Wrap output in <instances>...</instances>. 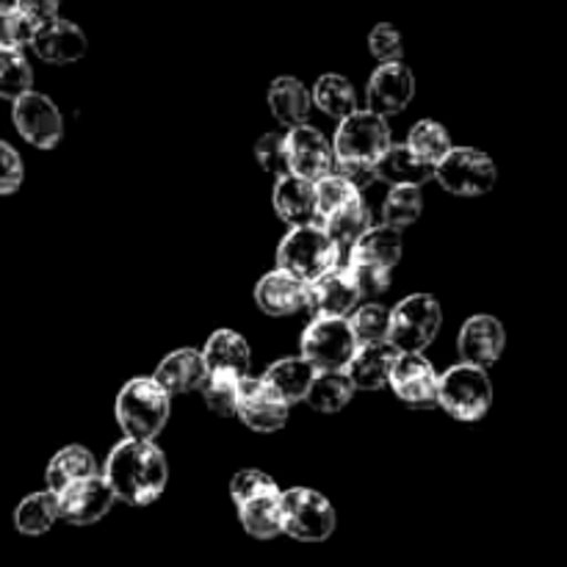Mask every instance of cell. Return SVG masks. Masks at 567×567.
Wrapping results in <instances>:
<instances>
[{"mask_svg":"<svg viewBox=\"0 0 567 567\" xmlns=\"http://www.w3.org/2000/svg\"><path fill=\"white\" fill-rule=\"evenodd\" d=\"M360 302V291L354 286L349 269L341 264L308 282V310L316 316H349Z\"/></svg>","mask_w":567,"mask_h":567,"instance_id":"18","label":"cell"},{"mask_svg":"<svg viewBox=\"0 0 567 567\" xmlns=\"http://www.w3.org/2000/svg\"><path fill=\"white\" fill-rule=\"evenodd\" d=\"M313 377H316V369L308 363V360L286 358L271 363L260 380H264V385L269 388L271 393H277L282 402L293 404V402H302L310 382H313Z\"/></svg>","mask_w":567,"mask_h":567,"instance_id":"27","label":"cell"},{"mask_svg":"<svg viewBox=\"0 0 567 567\" xmlns=\"http://www.w3.org/2000/svg\"><path fill=\"white\" fill-rule=\"evenodd\" d=\"M59 6H61V0H17L14 9L20 11V14L25 17L33 28H37V25H42V22L59 17Z\"/></svg>","mask_w":567,"mask_h":567,"instance_id":"47","label":"cell"},{"mask_svg":"<svg viewBox=\"0 0 567 567\" xmlns=\"http://www.w3.org/2000/svg\"><path fill=\"white\" fill-rule=\"evenodd\" d=\"M377 181L391 183V186H424L435 177V166L421 161L408 144H388L380 158L374 161Z\"/></svg>","mask_w":567,"mask_h":567,"instance_id":"21","label":"cell"},{"mask_svg":"<svg viewBox=\"0 0 567 567\" xmlns=\"http://www.w3.org/2000/svg\"><path fill=\"white\" fill-rule=\"evenodd\" d=\"M369 48L371 53H374V59H380L382 64H388V61H402V37H399V31L393 25H388V22H382V25H377L374 31H371L369 37Z\"/></svg>","mask_w":567,"mask_h":567,"instance_id":"44","label":"cell"},{"mask_svg":"<svg viewBox=\"0 0 567 567\" xmlns=\"http://www.w3.org/2000/svg\"><path fill=\"white\" fill-rule=\"evenodd\" d=\"M288 172L316 183L319 177L330 175L336 166V150L330 138L310 125H293L286 133Z\"/></svg>","mask_w":567,"mask_h":567,"instance_id":"12","label":"cell"},{"mask_svg":"<svg viewBox=\"0 0 567 567\" xmlns=\"http://www.w3.org/2000/svg\"><path fill=\"white\" fill-rule=\"evenodd\" d=\"M341 127L336 133V158L347 161H369L374 164L382 155V150L391 144V127H388V116L374 114V111L354 109L352 114L343 116Z\"/></svg>","mask_w":567,"mask_h":567,"instance_id":"9","label":"cell"},{"mask_svg":"<svg viewBox=\"0 0 567 567\" xmlns=\"http://www.w3.org/2000/svg\"><path fill=\"white\" fill-rule=\"evenodd\" d=\"M275 210L282 221L291 227L313 225L316 216V194L313 183L299 175H282L275 183Z\"/></svg>","mask_w":567,"mask_h":567,"instance_id":"24","label":"cell"},{"mask_svg":"<svg viewBox=\"0 0 567 567\" xmlns=\"http://www.w3.org/2000/svg\"><path fill=\"white\" fill-rule=\"evenodd\" d=\"M28 44L48 64H75L86 55V33L75 22L61 20V17H53V20L33 28V37Z\"/></svg>","mask_w":567,"mask_h":567,"instance_id":"15","label":"cell"},{"mask_svg":"<svg viewBox=\"0 0 567 567\" xmlns=\"http://www.w3.org/2000/svg\"><path fill=\"white\" fill-rule=\"evenodd\" d=\"M55 504H59V520L72 526H92L111 513L116 498L109 482L100 474H92L55 493Z\"/></svg>","mask_w":567,"mask_h":567,"instance_id":"11","label":"cell"},{"mask_svg":"<svg viewBox=\"0 0 567 567\" xmlns=\"http://www.w3.org/2000/svg\"><path fill=\"white\" fill-rule=\"evenodd\" d=\"M271 491H277V482L271 480L269 474H264V471H255V468L238 471V474L230 480L233 504H241L247 502V498L260 496V493H271Z\"/></svg>","mask_w":567,"mask_h":567,"instance_id":"42","label":"cell"},{"mask_svg":"<svg viewBox=\"0 0 567 567\" xmlns=\"http://www.w3.org/2000/svg\"><path fill=\"white\" fill-rule=\"evenodd\" d=\"M33 37V25L11 6V9H0V48L6 50H22Z\"/></svg>","mask_w":567,"mask_h":567,"instance_id":"41","label":"cell"},{"mask_svg":"<svg viewBox=\"0 0 567 567\" xmlns=\"http://www.w3.org/2000/svg\"><path fill=\"white\" fill-rule=\"evenodd\" d=\"M103 480L109 482L116 502L131 507L155 504L169 482V465L153 441H122L105 460Z\"/></svg>","mask_w":567,"mask_h":567,"instance_id":"1","label":"cell"},{"mask_svg":"<svg viewBox=\"0 0 567 567\" xmlns=\"http://www.w3.org/2000/svg\"><path fill=\"white\" fill-rule=\"evenodd\" d=\"M402 233L391 225L369 227L349 252V264H369V266H382V269H393V266L402 260Z\"/></svg>","mask_w":567,"mask_h":567,"instance_id":"25","label":"cell"},{"mask_svg":"<svg viewBox=\"0 0 567 567\" xmlns=\"http://www.w3.org/2000/svg\"><path fill=\"white\" fill-rule=\"evenodd\" d=\"M22 177H25V166H22L17 150L11 144L0 142V197L14 194L22 186Z\"/></svg>","mask_w":567,"mask_h":567,"instance_id":"45","label":"cell"},{"mask_svg":"<svg viewBox=\"0 0 567 567\" xmlns=\"http://www.w3.org/2000/svg\"><path fill=\"white\" fill-rule=\"evenodd\" d=\"M269 105L277 122L293 127L308 122L313 100H310V92L305 89L302 81H297V78H277L269 89Z\"/></svg>","mask_w":567,"mask_h":567,"instance_id":"28","label":"cell"},{"mask_svg":"<svg viewBox=\"0 0 567 567\" xmlns=\"http://www.w3.org/2000/svg\"><path fill=\"white\" fill-rule=\"evenodd\" d=\"M443 313L441 305L430 293H413V297L402 299L396 308L391 310L388 319V341L399 349V352H424L435 336L441 332Z\"/></svg>","mask_w":567,"mask_h":567,"instance_id":"6","label":"cell"},{"mask_svg":"<svg viewBox=\"0 0 567 567\" xmlns=\"http://www.w3.org/2000/svg\"><path fill=\"white\" fill-rule=\"evenodd\" d=\"M282 491L260 493V496L247 498V502L236 504L238 520H241L244 532L255 540H275L282 535V507H280Z\"/></svg>","mask_w":567,"mask_h":567,"instance_id":"26","label":"cell"},{"mask_svg":"<svg viewBox=\"0 0 567 567\" xmlns=\"http://www.w3.org/2000/svg\"><path fill=\"white\" fill-rule=\"evenodd\" d=\"M313 105L319 111H324L332 120H343V116L352 114L358 109V94H354V86L343 75H321L316 81L313 94H310Z\"/></svg>","mask_w":567,"mask_h":567,"instance_id":"33","label":"cell"},{"mask_svg":"<svg viewBox=\"0 0 567 567\" xmlns=\"http://www.w3.org/2000/svg\"><path fill=\"white\" fill-rule=\"evenodd\" d=\"M349 275H352L354 286H358L360 299L363 297H380L391 288V269H382V266H369V264H347Z\"/></svg>","mask_w":567,"mask_h":567,"instance_id":"43","label":"cell"},{"mask_svg":"<svg viewBox=\"0 0 567 567\" xmlns=\"http://www.w3.org/2000/svg\"><path fill=\"white\" fill-rule=\"evenodd\" d=\"M415 97V78L402 61H388L374 70L365 86V100H369V111L380 116L402 114Z\"/></svg>","mask_w":567,"mask_h":567,"instance_id":"13","label":"cell"},{"mask_svg":"<svg viewBox=\"0 0 567 567\" xmlns=\"http://www.w3.org/2000/svg\"><path fill=\"white\" fill-rule=\"evenodd\" d=\"M358 349L347 316H316L302 332V358L316 371H343Z\"/></svg>","mask_w":567,"mask_h":567,"instance_id":"7","label":"cell"},{"mask_svg":"<svg viewBox=\"0 0 567 567\" xmlns=\"http://www.w3.org/2000/svg\"><path fill=\"white\" fill-rule=\"evenodd\" d=\"M437 404L457 421L485 419L493 404L491 377L480 365H452L437 377Z\"/></svg>","mask_w":567,"mask_h":567,"instance_id":"4","label":"cell"},{"mask_svg":"<svg viewBox=\"0 0 567 567\" xmlns=\"http://www.w3.org/2000/svg\"><path fill=\"white\" fill-rule=\"evenodd\" d=\"M321 227H324L327 236L338 244L341 255L347 252V249L371 227V210L369 205H365L363 194H358V197L349 199L347 205H341V208L332 210L330 216H324V219H321Z\"/></svg>","mask_w":567,"mask_h":567,"instance_id":"29","label":"cell"},{"mask_svg":"<svg viewBox=\"0 0 567 567\" xmlns=\"http://www.w3.org/2000/svg\"><path fill=\"white\" fill-rule=\"evenodd\" d=\"M332 172H336L338 177H343V181H347L352 188H358V192H363L365 186H371V183L377 181L374 164H369V161L336 158V166H332Z\"/></svg>","mask_w":567,"mask_h":567,"instance_id":"46","label":"cell"},{"mask_svg":"<svg viewBox=\"0 0 567 567\" xmlns=\"http://www.w3.org/2000/svg\"><path fill=\"white\" fill-rule=\"evenodd\" d=\"M399 358V349L391 341L358 343L352 360L347 363V377L360 391H380L388 385L393 363Z\"/></svg>","mask_w":567,"mask_h":567,"instance_id":"19","label":"cell"},{"mask_svg":"<svg viewBox=\"0 0 567 567\" xmlns=\"http://www.w3.org/2000/svg\"><path fill=\"white\" fill-rule=\"evenodd\" d=\"M11 103H14L11 120H14V127L28 144L39 150H50L61 142V136H64V116H61L59 105L48 94H39L31 89V92L20 94Z\"/></svg>","mask_w":567,"mask_h":567,"instance_id":"10","label":"cell"},{"mask_svg":"<svg viewBox=\"0 0 567 567\" xmlns=\"http://www.w3.org/2000/svg\"><path fill=\"white\" fill-rule=\"evenodd\" d=\"M241 380L244 377H227V374H208L203 382V399L208 404L210 413L221 415V419H230L236 415L238 408V393H241Z\"/></svg>","mask_w":567,"mask_h":567,"instance_id":"37","label":"cell"},{"mask_svg":"<svg viewBox=\"0 0 567 567\" xmlns=\"http://www.w3.org/2000/svg\"><path fill=\"white\" fill-rule=\"evenodd\" d=\"M205 377H208V369H205L203 352H197V349H177L169 358L161 360L153 380L158 382L169 396H181V393L199 391Z\"/></svg>","mask_w":567,"mask_h":567,"instance_id":"22","label":"cell"},{"mask_svg":"<svg viewBox=\"0 0 567 567\" xmlns=\"http://www.w3.org/2000/svg\"><path fill=\"white\" fill-rule=\"evenodd\" d=\"M282 535L299 543H324L336 532V509L330 498L310 487L282 491Z\"/></svg>","mask_w":567,"mask_h":567,"instance_id":"5","label":"cell"},{"mask_svg":"<svg viewBox=\"0 0 567 567\" xmlns=\"http://www.w3.org/2000/svg\"><path fill=\"white\" fill-rule=\"evenodd\" d=\"M291 404L282 402L277 393L264 385V380H241V393H238L236 415L255 432H277L286 426Z\"/></svg>","mask_w":567,"mask_h":567,"instance_id":"16","label":"cell"},{"mask_svg":"<svg viewBox=\"0 0 567 567\" xmlns=\"http://www.w3.org/2000/svg\"><path fill=\"white\" fill-rule=\"evenodd\" d=\"M203 360L208 374H227V377H247L249 363H252V352L244 336L233 330H216L214 336L205 341Z\"/></svg>","mask_w":567,"mask_h":567,"instance_id":"23","label":"cell"},{"mask_svg":"<svg viewBox=\"0 0 567 567\" xmlns=\"http://www.w3.org/2000/svg\"><path fill=\"white\" fill-rule=\"evenodd\" d=\"M421 210H424V197H421L419 186H391L385 203H382V219L385 225L402 230V227L419 221Z\"/></svg>","mask_w":567,"mask_h":567,"instance_id":"34","label":"cell"},{"mask_svg":"<svg viewBox=\"0 0 567 567\" xmlns=\"http://www.w3.org/2000/svg\"><path fill=\"white\" fill-rule=\"evenodd\" d=\"M255 302L266 316H293L308 310V282L282 269L269 271L255 288Z\"/></svg>","mask_w":567,"mask_h":567,"instance_id":"20","label":"cell"},{"mask_svg":"<svg viewBox=\"0 0 567 567\" xmlns=\"http://www.w3.org/2000/svg\"><path fill=\"white\" fill-rule=\"evenodd\" d=\"M504 347H507V332H504L502 321L493 316H471L457 338V349L465 363L480 365V369L496 363Z\"/></svg>","mask_w":567,"mask_h":567,"instance_id":"17","label":"cell"},{"mask_svg":"<svg viewBox=\"0 0 567 567\" xmlns=\"http://www.w3.org/2000/svg\"><path fill=\"white\" fill-rule=\"evenodd\" d=\"M59 520V504L53 491H39L22 498L14 509V529L25 537H42Z\"/></svg>","mask_w":567,"mask_h":567,"instance_id":"31","label":"cell"},{"mask_svg":"<svg viewBox=\"0 0 567 567\" xmlns=\"http://www.w3.org/2000/svg\"><path fill=\"white\" fill-rule=\"evenodd\" d=\"M255 155H258L260 166L275 177L291 175L286 155V133H266V136H260V142L255 144Z\"/></svg>","mask_w":567,"mask_h":567,"instance_id":"40","label":"cell"},{"mask_svg":"<svg viewBox=\"0 0 567 567\" xmlns=\"http://www.w3.org/2000/svg\"><path fill=\"white\" fill-rule=\"evenodd\" d=\"M172 413L169 393L147 377H136L127 382L116 396V421L127 437L153 441L161 435Z\"/></svg>","mask_w":567,"mask_h":567,"instance_id":"3","label":"cell"},{"mask_svg":"<svg viewBox=\"0 0 567 567\" xmlns=\"http://www.w3.org/2000/svg\"><path fill=\"white\" fill-rule=\"evenodd\" d=\"M92 474H97V460H94V454L83 446H66L50 460L44 480H48V491L59 493L66 485H72V482L86 480Z\"/></svg>","mask_w":567,"mask_h":567,"instance_id":"32","label":"cell"},{"mask_svg":"<svg viewBox=\"0 0 567 567\" xmlns=\"http://www.w3.org/2000/svg\"><path fill=\"white\" fill-rule=\"evenodd\" d=\"M341 249L324 233L321 225H299L291 227L286 238L277 247V269L288 271L302 282L319 280L330 269L341 264Z\"/></svg>","mask_w":567,"mask_h":567,"instance_id":"2","label":"cell"},{"mask_svg":"<svg viewBox=\"0 0 567 567\" xmlns=\"http://www.w3.org/2000/svg\"><path fill=\"white\" fill-rule=\"evenodd\" d=\"M313 194H316V216L324 219V216H330L332 210H338L341 205H347L349 199L358 197L360 192L349 186L343 177H338L336 172H330V175L319 177V181L313 183Z\"/></svg>","mask_w":567,"mask_h":567,"instance_id":"39","label":"cell"},{"mask_svg":"<svg viewBox=\"0 0 567 567\" xmlns=\"http://www.w3.org/2000/svg\"><path fill=\"white\" fill-rule=\"evenodd\" d=\"M435 177L449 194L457 197H482L496 186V164L476 147H452L435 164Z\"/></svg>","mask_w":567,"mask_h":567,"instance_id":"8","label":"cell"},{"mask_svg":"<svg viewBox=\"0 0 567 567\" xmlns=\"http://www.w3.org/2000/svg\"><path fill=\"white\" fill-rule=\"evenodd\" d=\"M33 70L22 50L0 48V97L17 100L20 94L31 92Z\"/></svg>","mask_w":567,"mask_h":567,"instance_id":"36","label":"cell"},{"mask_svg":"<svg viewBox=\"0 0 567 567\" xmlns=\"http://www.w3.org/2000/svg\"><path fill=\"white\" fill-rule=\"evenodd\" d=\"M408 147L419 155L421 161L435 166L443 155L452 150V138H449V131L435 120H421L419 125H413L408 136Z\"/></svg>","mask_w":567,"mask_h":567,"instance_id":"35","label":"cell"},{"mask_svg":"<svg viewBox=\"0 0 567 567\" xmlns=\"http://www.w3.org/2000/svg\"><path fill=\"white\" fill-rule=\"evenodd\" d=\"M354 391L358 388L352 385L347 371H316L313 382H310L308 393H305V402L313 410H319V413H338V410H343L352 402Z\"/></svg>","mask_w":567,"mask_h":567,"instance_id":"30","label":"cell"},{"mask_svg":"<svg viewBox=\"0 0 567 567\" xmlns=\"http://www.w3.org/2000/svg\"><path fill=\"white\" fill-rule=\"evenodd\" d=\"M388 319H391V310L382 305H360L352 310L349 327H352L358 343L388 341Z\"/></svg>","mask_w":567,"mask_h":567,"instance_id":"38","label":"cell"},{"mask_svg":"<svg viewBox=\"0 0 567 567\" xmlns=\"http://www.w3.org/2000/svg\"><path fill=\"white\" fill-rule=\"evenodd\" d=\"M14 3H17V0H0V9H11Z\"/></svg>","mask_w":567,"mask_h":567,"instance_id":"48","label":"cell"},{"mask_svg":"<svg viewBox=\"0 0 567 567\" xmlns=\"http://www.w3.org/2000/svg\"><path fill=\"white\" fill-rule=\"evenodd\" d=\"M388 385L393 388V393L402 402L413 404V408L437 404V374L421 352H399L391 377H388Z\"/></svg>","mask_w":567,"mask_h":567,"instance_id":"14","label":"cell"}]
</instances>
